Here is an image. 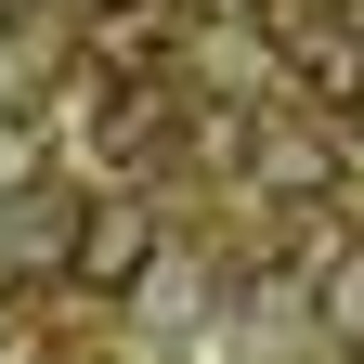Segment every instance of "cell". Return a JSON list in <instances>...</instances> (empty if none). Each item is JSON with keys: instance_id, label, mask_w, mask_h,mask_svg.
I'll list each match as a JSON object with an SVG mask.
<instances>
[{"instance_id": "1", "label": "cell", "mask_w": 364, "mask_h": 364, "mask_svg": "<svg viewBox=\"0 0 364 364\" xmlns=\"http://www.w3.org/2000/svg\"><path fill=\"white\" fill-rule=\"evenodd\" d=\"M144 260H156V221L130 208V196H91V208H78V247H65V273H78L91 299H130V287H144Z\"/></svg>"}, {"instance_id": "2", "label": "cell", "mask_w": 364, "mask_h": 364, "mask_svg": "<svg viewBox=\"0 0 364 364\" xmlns=\"http://www.w3.org/2000/svg\"><path fill=\"white\" fill-rule=\"evenodd\" d=\"M287 65L312 78V105H364V39H338V26H299V14H287Z\"/></svg>"}, {"instance_id": "3", "label": "cell", "mask_w": 364, "mask_h": 364, "mask_svg": "<svg viewBox=\"0 0 364 364\" xmlns=\"http://www.w3.org/2000/svg\"><path fill=\"white\" fill-rule=\"evenodd\" d=\"M326 326H338V338H364V247L338 260V287H326Z\"/></svg>"}]
</instances>
